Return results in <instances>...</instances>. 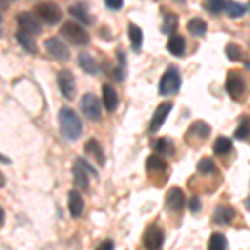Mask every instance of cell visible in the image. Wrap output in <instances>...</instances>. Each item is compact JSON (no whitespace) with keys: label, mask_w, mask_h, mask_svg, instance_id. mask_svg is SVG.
Here are the masks:
<instances>
[{"label":"cell","mask_w":250,"mask_h":250,"mask_svg":"<svg viewBox=\"0 0 250 250\" xmlns=\"http://www.w3.org/2000/svg\"><path fill=\"white\" fill-rule=\"evenodd\" d=\"M59 124H60V130H62V135L65 137L67 140L74 142V140L80 139L83 130V125L80 117L75 114L72 108L68 107H62L59 110Z\"/></svg>","instance_id":"obj_1"},{"label":"cell","mask_w":250,"mask_h":250,"mask_svg":"<svg viewBox=\"0 0 250 250\" xmlns=\"http://www.w3.org/2000/svg\"><path fill=\"white\" fill-rule=\"evenodd\" d=\"M60 35H63L68 42L75 43V45H87L90 42L88 32L79 22H65L60 29Z\"/></svg>","instance_id":"obj_2"},{"label":"cell","mask_w":250,"mask_h":250,"mask_svg":"<svg viewBox=\"0 0 250 250\" xmlns=\"http://www.w3.org/2000/svg\"><path fill=\"white\" fill-rule=\"evenodd\" d=\"M34 9H35V15L42 22L48 23V25H55V23H59L62 20V10L54 2H42L39 5H35Z\"/></svg>","instance_id":"obj_3"},{"label":"cell","mask_w":250,"mask_h":250,"mask_svg":"<svg viewBox=\"0 0 250 250\" xmlns=\"http://www.w3.org/2000/svg\"><path fill=\"white\" fill-rule=\"evenodd\" d=\"M180 88V74L175 67H170L165 70V74L160 79L159 92L160 95H173Z\"/></svg>","instance_id":"obj_4"},{"label":"cell","mask_w":250,"mask_h":250,"mask_svg":"<svg viewBox=\"0 0 250 250\" xmlns=\"http://www.w3.org/2000/svg\"><path fill=\"white\" fill-rule=\"evenodd\" d=\"M225 88H227L229 95L232 99L239 100L242 99V95L245 94V79L242 77L240 72L237 70H230L227 74V79H225Z\"/></svg>","instance_id":"obj_5"},{"label":"cell","mask_w":250,"mask_h":250,"mask_svg":"<svg viewBox=\"0 0 250 250\" xmlns=\"http://www.w3.org/2000/svg\"><path fill=\"white\" fill-rule=\"evenodd\" d=\"M80 110H82V114L85 115L88 120H92V122L99 120L100 115H102L100 102L94 94H85L80 99Z\"/></svg>","instance_id":"obj_6"},{"label":"cell","mask_w":250,"mask_h":250,"mask_svg":"<svg viewBox=\"0 0 250 250\" xmlns=\"http://www.w3.org/2000/svg\"><path fill=\"white\" fill-rule=\"evenodd\" d=\"M57 82H59V87H60V92H62V95L65 97V99L72 100L75 97V77L74 74H72L70 70H67V68H63V70L59 72L57 75Z\"/></svg>","instance_id":"obj_7"},{"label":"cell","mask_w":250,"mask_h":250,"mask_svg":"<svg viewBox=\"0 0 250 250\" xmlns=\"http://www.w3.org/2000/svg\"><path fill=\"white\" fill-rule=\"evenodd\" d=\"M45 48L48 52V55H52L57 60H68L70 59V50L65 43L62 42L59 37H50L45 40Z\"/></svg>","instance_id":"obj_8"},{"label":"cell","mask_w":250,"mask_h":250,"mask_svg":"<svg viewBox=\"0 0 250 250\" xmlns=\"http://www.w3.org/2000/svg\"><path fill=\"white\" fill-rule=\"evenodd\" d=\"M17 25H19L20 30L29 32V34H32V35H37L42 32V27H40L37 17L29 14V12H20V14L17 15Z\"/></svg>","instance_id":"obj_9"},{"label":"cell","mask_w":250,"mask_h":250,"mask_svg":"<svg viewBox=\"0 0 250 250\" xmlns=\"http://www.w3.org/2000/svg\"><path fill=\"white\" fill-rule=\"evenodd\" d=\"M172 107H173L172 102H164L157 107V110L154 112V117H152V120H150V125H148L150 134H155L157 130H160V127H162L164 122L167 120V115L170 114Z\"/></svg>","instance_id":"obj_10"},{"label":"cell","mask_w":250,"mask_h":250,"mask_svg":"<svg viewBox=\"0 0 250 250\" xmlns=\"http://www.w3.org/2000/svg\"><path fill=\"white\" fill-rule=\"evenodd\" d=\"M144 245L145 249H160L164 245V232L160 227L152 225L144 233Z\"/></svg>","instance_id":"obj_11"},{"label":"cell","mask_w":250,"mask_h":250,"mask_svg":"<svg viewBox=\"0 0 250 250\" xmlns=\"http://www.w3.org/2000/svg\"><path fill=\"white\" fill-rule=\"evenodd\" d=\"M165 204L167 207L170 208L173 212H180L184 208V204H185V195L184 192L180 190L179 187H172L168 188L167 195H165Z\"/></svg>","instance_id":"obj_12"},{"label":"cell","mask_w":250,"mask_h":250,"mask_svg":"<svg viewBox=\"0 0 250 250\" xmlns=\"http://www.w3.org/2000/svg\"><path fill=\"white\" fill-rule=\"evenodd\" d=\"M102 102L107 112H114L119 104V97H117L115 88L110 83H104L102 85Z\"/></svg>","instance_id":"obj_13"},{"label":"cell","mask_w":250,"mask_h":250,"mask_svg":"<svg viewBox=\"0 0 250 250\" xmlns=\"http://www.w3.org/2000/svg\"><path fill=\"white\" fill-rule=\"evenodd\" d=\"M83 199L80 195L79 190H70L68 192V212L74 219H79L83 212Z\"/></svg>","instance_id":"obj_14"},{"label":"cell","mask_w":250,"mask_h":250,"mask_svg":"<svg viewBox=\"0 0 250 250\" xmlns=\"http://www.w3.org/2000/svg\"><path fill=\"white\" fill-rule=\"evenodd\" d=\"M68 14L74 19H77V22L83 23V25H92V23H94V19L88 14L85 3H75V5L68 7Z\"/></svg>","instance_id":"obj_15"},{"label":"cell","mask_w":250,"mask_h":250,"mask_svg":"<svg viewBox=\"0 0 250 250\" xmlns=\"http://www.w3.org/2000/svg\"><path fill=\"white\" fill-rule=\"evenodd\" d=\"M83 150H85V154L94 157L97 162H99V165L105 164V155H104V148H102V145H100V142L97 139L87 140V144H85V147H83Z\"/></svg>","instance_id":"obj_16"},{"label":"cell","mask_w":250,"mask_h":250,"mask_svg":"<svg viewBox=\"0 0 250 250\" xmlns=\"http://www.w3.org/2000/svg\"><path fill=\"white\" fill-rule=\"evenodd\" d=\"M185 45H187V43H185V39L182 35L172 34L167 42V50L170 52L172 55H175V57H182L185 54Z\"/></svg>","instance_id":"obj_17"},{"label":"cell","mask_w":250,"mask_h":250,"mask_svg":"<svg viewBox=\"0 0 250 250\" xmlns=\"http://www.w3.org/2000/svg\"><path fill=\"white\" fill-rule=\"evenodd\" d=\"M72 173H74V182L77 185V188H80V190H87L88 188V172L77 162V160H75V164H74Z\"/></svg>","instance_id":"obj_18"},{"label":"cell","mask_w":250,"mask_h":250,"mask_svg":"<svg viewBox=\"0 0 250 250\" xmlns=\"http://www.w3.org/2000/svg\"><path fill=\"white\" fill-rule=\"evenodd\" d=\"M233 217H235V212H233V208L229 207V205H220V207H217L215 213H213L215 224H220V225H229L233 220Z\"/></svg>","instance_id":"obj_19"},{"label":"cell","mask_w":250,"mask_h":250,"mask_svg":"<svg viewBox=\"0 0 250 250\" xmlns=\"http://www.w3.org/2000/svg\"><path fill=\"white\" fill-rule=\"evenodd\" d=\"M15 39H17V42L25 48L27 52H30V54H37V43H35L34 40V35L29 34V32H23V30H17V34H15Z\"/></svg>","instance_id":"obj_20"},{"label":"cell","mask_w":250,"mask_h":250,"mask_svg":"<svg viewBox=\"0 0 250 250\" xmlns=\"http://www.w3.org/2000/svg\"><path fill=\"white\" fill-rule=\"evenodd\" d=\"M152 148H154L159 155H173V152H175L173 142L170 139H165V137L152 140Z\"/></svg>","instance_id":"obj_21"},{"label":"cell","mask_w":250,"mask_h":250,"mask_svg":"<svg viewBox=\"0 0 250 250\" xmlns=\"http://www.w3.org/2000/svg\"><path fill=\"white\" fill-rule=\"evenodd\" d=\"M187 30L190 32L193 37H202V35H205V32H207V23H205L204 19L193 17L187 23Z\"/></svg>","instance_id":"obj_22"},{"label":"cell","mask_w":250,"mask_h":250,"mask_svg":"<svg viewBox=\"0 0 250 250\" xmlns=\"http://www.w3.org/2000/svg\"><path fill=\"white\" fill-rule=\"evenodd\" d=\"M79 65L83 72H87V74H90V75H95L97 72H99L97 62L88 54H85V52H82V54L79 55Z\"/></svg>","instance_id":"obj_23"},{"label":"cell","mask_w":250,"mask_h":250,"mask_svg":"<svg viewBox=\"0 0 250 250\" xmlns=\"http://www.w3.org/2000/svg\"><path fill=\"white\" fill-rule=\"evenodd\" d=\"M127 32H128V39H130L134 50H140L142 40H144V34H142V30H140V27H137L135 23H128Z\"/></svg>","instance_id":"obj_24"},{"label":"cell","mask_w":250,"mask_h":250,"mask_svg":"<svg viewBox=\"0 0 250 250\" xmlns=\"http://www.w3.org/2000/svg\"><path fill=\"white\" fill-rule=\"evenodd\" d=\"M167 168V162L162 159L160 155H150L147 159V170L150 173H155V172H165Z\"/></svg>","instance_id":"obj_25"},{"label":"cell","mask_w":250,"mask_h":250,"mask_svg":"<svg viewBox=\"0 0 250 250\" xmlns=\"http://www.w3.org/2000/svg\"><path fill=\"white\" fill-rule=\"evenodd\" d=\"M225 14L229 15V17H232V19H239L242 17V15L247 12V9H245V5H242V3L239 2H227L225 3Z\"/></svg>","instance_id":"obj_26"},{"label":"cell","mask_w":250,"mask_h":250,"mask_svg":"<svg viewBox=\"0 0 250 250\" xmlns=\"http://www.w3.org/2000/svg\"><path fill=\"white\" fill-rule=\"evenodd\" d=\"M230 150H232V142L227 137H219V139L215 140V144H213V152H215L217 155H225Z\"/></svg>","instance_id":"obj_27"},{"label":"cell","mask_w":250,"mask_h":250,"mask_svg":"<svg viewBox=\"0 0 250 250\" xmlns=\"http://www.w3.org/2000/svg\"><path fill=\"white\" fill-rule=\"evenodd\" d=\"M208 249L210 250H224L227 249V239H225L222 233L215 232L210 235V239H208Z\"/></svg>","instance_id":"obj_28"},{"label":"cell","mask_w":250,"mask_h":250,"mask_svg":"<svg viewBox=\"0 0 250 250\" xmlns=\"http://www.w3.org/2000/svg\"><path fill=\"white\" fill-rule=\"evenodd\" d=\"M190 134H195L197 137H200V139H207V137L210 135V125L199 120V122L192 124Z\"/></svg>","instance_id":"obj_29"},{"label":"cell","mask_w":250,"mask_h":250,"mask_svg":"<svg viewBox=\"0 0 250 250\" xmlns=\"http://www.w3.org/2000/svg\"><path fill=\"white\" fill-rule=\"evenodd\" d=\"M177 27H179V17H177L175 14L165 15V22H164V27H162V30L165 32V34L172 35L173 32L177 30Z\"/></svg>","instance_id":"obj_30"},{"label":"cell","mask_w":250,"mask_h":250,"mask_svg":"<svg viewBox=\"0 0 250 250\" xmlns=\"http://www.w3.org/2000/svg\"><path fill=\"white\" fill-rule=\"evenodd\" d=\"M197 170H199V173H202V175H212V173L217 172V165L210 159H202L199 165H197Z\"/></svg>","instance_id":"obj_31"},{"label":"cell","mask_w":250,"mask_h":250,"mask_svg":"<svg viewBox=\"0 0 250 250\" xmlns=\"http://www.w3.org/2000/svg\"><path fill=\"white\" fill-rule=\"evenodd\" d=\"M204 9L210 14H220L225 9V0H204Z\"/></svg>","instance_id":"obj_32"},{"label":"cell","mask_w":250,"mask_h":250,"mask_svg":"<svg viewBox=\"0 0 250 250\" xmlns=\"http://www.w3.org/2000/svg\"><path fill=\"white\" fill-rule=\"evenodd\" d=\"M249 135H250V122L247 119H242L239 127H237V130H235V139L245 140Z\"/></svg>","instance_id":"obj_33"},{"label":"cell","mask_w":250,"mask_h":250,"mask_svg":"<svg viewBox=\"0 0 250 250\" xmlns=\"http://www.w3.org/2000/svg\"><path fill=\"white\" fill-rule=\"evenodd\" d=\"M225 54H227V57L230 60H233V62L242 59V50L237 43H229V45L225 47Z\"/></svg>","instance_id":"obj_34"},{"label":"cell","mask_w":250,"mask_h":250,"mask_svg":"<svg viewBox=\"0 0 250 250\" xmlns=\"http://www.w3.org/2000/svg\"><path fill=\"white\" fill-rule=\"evenodd\" d=\"M77 162H79L80 165H82V167H83V168H85V170H87L88 173H90V175H92V177H99V173H97V170H95V168H94V167H92V165H90V164H88V162H87V160H85V159H77Z\"/></svg>","instance_id":"obj_35"},{"label":"cell","mask_w":250,"mask_h":250,"mask_svg":"<svg viewBox=\"0 0 250 250\" xmlns=\"http://www.w3.org/2000/svg\"><path fill=\"white\" fill-rule=\"evenodd\" d=\"M105 5L110 10H120L124 5V0H105Z\"/></svg>","instance_id":"obj_36"},{"label":"cell","mask_w":250,"mask_h":250,"mask_svg":"<svg viewBox=\"0 0 250 250\" xmlns=\"http://www.w3.org/2000/svg\"><path fill=\"white\" fill-rule=\"evenodd\" d=\"M200 208H202V202H200V199H199V197H192V200H190V210L193 213H197V212H200Z\"/></svg>","instance_id":"obj_37"},{"label":"cell","mask_w":250,"mask_h":250,"mask_svg":"<svg viewBox=\"0 0 250 250\" xmlns=\"http://www.w3.org/2000/svg\"><path fill=\"white\" fill-rule=\"evenodd\" d=\"M114 79L117 80V82H122V80H124V70H122V68H115V70H114Z\"/></svg>","instance_id":"obj_38"},{"label":"cell","mask_w":250,"mask_h":250,"mask_svg":"<svg viewBox=\"0 0 250 250\" xmlns=\"http://www.w3.org/2000/svg\"><path fill=\"white\" fill-rule=\"evenodd\" d=\"M99 249H105V250H112L114 249V242L107 240V242H102V244L99 245Z\"/></svg>","instance_id":"obj_39"},{"label":"cell","mask_w":250,"mask_h":250,"mask_svg":"<svg viewBox=\"0 0 250 250\" xmlns=\"http://www.w3.org/2000/svg\"><path fill=\"white\" fill-rule=\"evenodd\" d=\"M3 222H5V212H3V208L0 207V229H2Z\"/></svg>","instance_id":"obj_40"},{"label":"cell","mask_w":250,"mask_h":250,"mask_svg":"<svg viewBox=\"0 0 250 250\" xmlns=\"http://www.w3.org/2000/svg\"><path fill=\"white\" fill-rule=\"evenodd\" d=\"M2 187H5V175L0 172V188H2Z\"/></svg>","instance_id":"obj_41"},{"label":"cell","mask_w":250,"mask_h":250,"mask_svg":"<svg viewBox=\"0 0 250 250\" xmlns=\"http://www.w3.org/2000/svg\"><path fill=\"white\" fill-rule=\"evenodd\" d=\"M0 9H7V0H0Z\"/></svg>","instance_id":"obj_42"},{"label":"cell","mask_w":250,"mask_h":250,"mask_svg":"<svg viewBox=\"0 0 250 250\" xmlns=\"http://www.w3.org/2000/svg\"><path fill=\"white\" fill-rule=\"evenodd\" d=\"M245 205H247V208H249V210H250V197H249V199H247V202H245Z\"/></svg>","instance_id":"obj_43"},{"label":"cell","mask_w":250,"mask_h":250,"mask_svg":"<svg viewBox=\"0 0 250 250\" xmlns=\"http://www.w3.org/2000/svg\"><path fill=\"white\" fill-rule=\"evenodd\" d=\"M245 67H247L249 70H250V62H245Z\"/></svg>","instance_id":"obj_44"},{"label":"cell","mask_w":250,"mask_h":250,"mask_svg":"<svg viewBox=\"0 0 250 250\" xmlns=\"http://www.w3.org/2000/svg\"><path fill=\"white\" fill-rule=\"evenodd\" d=\"M0 22H2V15H0Z\"/></svg>","instance_id":"obj_45"}]
</instances>
